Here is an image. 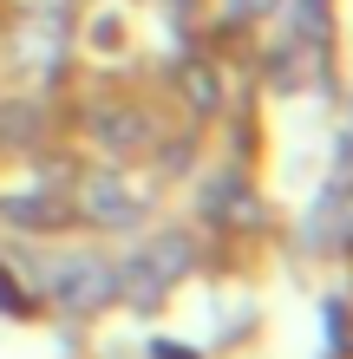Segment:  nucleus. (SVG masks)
Listing matches in <instances>:
<instances>
[{"label": "nucleus", "mask_w": 353, "mask_h": 359, "mask_svg": "<svg viewBox=\"0 0 353 359\" xmlns=\"http://www.w3.org/2000/svg\"><path fill=\"white\" fill-rule=\"evenodd\" d=\"M190 268V236H157V242H144L131 262H124V294H138V301H151V294H164L177 281V274Z\"/></svg>", "instance_id": "nucleus-1"}, {"label": "nucleus", "mask_w": 353, "mask_h": 359, "mask_svg": "<svg viewBox=\"0 0 353 359\" xmlns=\"http://www.w3.org/2000/svg\"><path fill=\"white\" fill-rule=\"evenodd\" d=\"M53 287L66 307H98V301H112V268L92 262V255H72V262H59Z\"/></svg>", "instance_id": "nucleus-2"}, {"label": "nucleus", "mask_w": 353, "mask_h": 359, "mask_svg": "<svg viewBox=\"0 0 353 359\" xmlns=\"http://www.w3.org/2000/svg\"><path fill=\"white\" fill-rule=\"evenodd\" d=\"M138 209H144V196H131L124 183H112V177L86 183V216H98V222H138Z\"/></svg>", "instance_id": "nucleus-3"}, {"label": "nucleus", "mask_w": 353, "mask_h": 359, "mask_svg": "<svg viewBox=\"0 0 353 359\" xmlns=\"http://www.w3.org/2000/svg\"><path fill=\"white\" fill-rule=\"evenodd\" d=\"M98 137H105L112 151H138V144H144V118L138 111H105V118H98Z\"/></svg>", "instance_id": "nucleus-4"}, {"label": "nucleus", "mask_w": 353, "mask_h": 359, "mask_svg": "<svg viewBox=\"0 0 353 359\" xmlns=\"http://www.w3.org/2000/svg\"><path fill=\"white\" fill-rule=\"evenodd\" d=\"M7 216H13V222H53V216H59V203H53V196H13V203H7Z\"/></svg>", "instance_id": "nucleus-5"}, {"label": "nucleus", "mask_w": 353, "mask_h": 359, "mask_svg": "<svg viewBox=\"0 0 353 359\" xmlns=\"http://www.w3.org/2000/svg\"><path fill=\"white\" fill-rule=\"evenodd\" d=\"M190 92H197V104H216V86H210V72H190Z\"/></svg>", "instance_id": "nucleus-6"}, {"label": "nucleus", "mask_w": 353, "mask_h": 359, "mask_svg": "<svg viewBox=\"0 0 353 359\" xmlns=\"http://www.w3.org/2000/svg\"><path fill=\"white\" fill-rule=\"evenodd\" d=\"M268 7V0H236V13H262Z\"/></svg>", "instance_id": "nucleus-7"}]
</instances>
